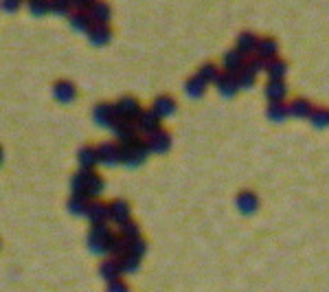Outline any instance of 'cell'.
Segmentation results:
<instances>
[{
	"label": "cell",
	"mask_w": 329,
	"mask_h": 292,
	"mask_svg": "<svg viewBox=\"0 0 329 292\" xmlns=\"http://www.w3.org/2000/svg\"><path fill=\"white\" fill-rule=\"evenodd\" d=\"M66 207H68V211L73 215H86L88 213V207H90L88 196H70Z\"/></svg>",
	"instance_id": "f1b7e54d"
},
{
	"label": "cell",
	"mask_w": 329,
	"mask_h": 292,
	"mask_svg": "<svg viewBox=\"0 0 329 292\" xmlns=\"http://www.w3.org/2000/svg\"><path fill=\"white\" fill-rule=\"evenodd\" d=\"M112 38V31H110L108 24H93V29L88 31V40L93 42L94 46H103L110 42Z\"/></svg>",
	"instance_id": "ac0fdd59"
},
{
	"label": "cell",
	"mask_w": 329,
	"mask_h": 292,
	"mask_svg": "<svg viewBox=\"0 0 329 292\" xmlns=\"http://www.w3.org/2000/svg\"><path fill=\"white\" fill-rule=\"evenodd\" d=\"M2 7H4V11H16V9L20 7V2H16V0H11V2H4Z\"/></svg>",
	"instance_id": "b9f144b4"
},
{
	"label": "cell",
	"mask_w": 329,
	"mask_h": 292,
	"mask_svg": "<svg viewBox=\"0 0 329 292\" xmlns=\"http://www.w3.org/2000/svg\"><path fill=\"white\" fill-rule=\"evenodd\" d=\"M110 130L114 132V136L123 143H132L136 136H139V127H136V121H125V119H114L110 123Z\"/></svg>",
	"instance_id": "277c9868"
},
{
	"label": "cell",
	"mask_w": 329,
	"mask_h": 292,
	"mask_svg": "<svg viewBox=\"0 0 329 292\" xmlns=\"http://www.w3.org/2000/svg\"><path fill=\"white\" fill-rule=\"evenodd\" d=\"M112 235L114 233L108 224H93V227H90V233H88V239H86V242H88V248L97 255L108 253V242Z\"/></svg>",
	"instance_id": "7a4b0ae2"
},
{
	"label": "cell",
	"mask_w": 329,
	"mask_h": 292,
	"mask_svg": "<svg viewBox=\"0 0 329 292\" xmlns=\"http://www.w3.org/2000/svg\"><path fill=\"white\" fill-rule=\"evenodd\" d=\"M29 11L40 18V15L50 11V2H47V0H33V2H29Z\"/></svg>",
	"instance_id": "ab89813d"
},
{
	"label": "cell",
	"mask_w": 329,
	"mask_h": 292,
	"mask_svg": "<svg viewBox=\"0 0 329 292\" xmlns=\"http://www.w3.org/2000/svg\"><path fill=\"white\" fill-rule=\"evenodd\" d=\"M160 121H163V119H160L154 110H143V112H141V117L136 119V127H139L141 134L151 136V134H156V132L163 130V127H160Z\"/></svg>",
	"instance_id": "5b68a950"
},
{
	"label": "cell",
	"mask_w": 329,
	"mask_h": 292,
	"mask_svg": "<svg viewBox=\"0 0 329 292\" xmlns=\"http://www.w3.org/2000/svg\"><path fill=\"white\" fill-rule=\"evenodd\" d=\"M93 119H94V123H99V125L110 127V123L116 119L114 106L112 104H97L93 108Z\"/></svg>",
	"instance_id": "7c38bea8"
},
{
	"label": "cell",
	"mask_w": 329,
	"mask_h": 292,
	"mask_svg": "<svg viewBox=\"0 0 329 292\" xmlns=\"http://www.w3.org/2000/svg\"><path fill=\"white\" fill-rule=\"evenodd\" d=\"M86 218L90 220V224H105L110 220V204H103L99 200H94V202H90Z\"/></svg>",
	"instance_id": "30bf717a"
},
{
	"label": "cell",
	"mask_w": 329,
	"mask_h": 292,
	"mask_svg": "<svg viewBox=\"0 0 329 292\" xmlns=\"http://www.w3.org/2000/svg\"><path fill=\"white\" fill-rule=\"evenodd\" d=\"M103 187H105L103 178H101L97 172H93V174H90V180H88V193H86V196H88V198H97L99 193L103 191Z\"/></svg>",
	"instance_id": "1f68e13d"
},
{
	"label": "cell",
	"mask_w": 329,
	"mask_h": 292,
	"mask_svg": "<svg viewBox=\"0 0 329 292\" xmlns=\"http://www.w3.org/2000/svg\"><path fill=\"white\" fill-rule=\"evenodd\" d=\"M287 108H290V117H298V119H305V117H310L312 112H314V108L312 104L307 99H294V101H290L287 104Z\"/></svg>",
	"instance_id": "d4e9b609"
},
{
	"label": "cell",
	"mask_w": 329,
	"mask_h": 292,
	"mask_svg": "<svg viewBox=\"0 0 329 292\" xmlns=\"http://www.w3.org/2000/svg\"><path fill=\"white\" fill-rule=\"evenodd\" d=\"M119 261H121V268H123V273H136V270H139V264H141V259L134 257L132 253H125Z\"/></svg>",
	"instance_id": "d590c367"
},
{
	"label": "cell",
	"mask_w": 329,
	"mask_h": 292,
	"mask_svg": "<svg viewBox=\"0 0 329 292\" xmlns=\"http://www.w3.org/2000/svg\"><path fill=\"white\" fill-rule=\"evenodd\" d=\"M217 90H220L222 97H233L237 90H239V84H237V77L233 73H222L220 79L215 81Z\"/></svg>",
	"instance_id": "9a60e30c"
},
{
	"label": "cell",
	"mask_w": 329,
	"mask_h": 292,
	"mask_svg": "<svg viewBox=\"0 0 329 292\" xmlns=\"http://www.w3.org/2000/svg\"><path fill=\"white\" fill-rule=\"evenodd\" d=\"M257 46H259V38H257L252 31H241L239 35H237V51H241V53L246 55V59L250 58V55L257 53Z\"/></svg>",
	"instance_id": "52a82bcc"
},
{
	"label": "cell",
	"mask_w": 329,
	"mask_h": 292,
	"mask_svg": "<svg viewBox=\"0 0 329 292\" xmlns=\"http://www.w3.org/2000/svg\"><path fill=\"white\" fill-rule=\"evenodd\" d=\"M97 154H99V163L103 165H119L121 163V145L116 143H101L97 147Z\"/></svg>",
	"instance_id": "8992f818"
},
{
	"label": "cell",
	"mask_w": 329,
	"mask_h": 292,
	"mask_svg": "<svg viewBox=\"0 0 329 292\" xmlns=\"http://www.w3.org/2000/svg\"><path fill=\"white\" fill-rule=\"evenodd\" d=\"M220 68H217L215 64H211V61H206V64H202L200 66V70H197V77L200 79H204L206 84H211V81H217L220 79Z\"/></svg>",
	"instance_id": "4dcf8cb0"
},
{
	"label": "cell",
	"mask_w": 329,
	"mask_h": 292,
	"mask_svg": "<svg viewBox=\"0 0 329 292\" xmlns=\"http://www.w3.org/2000/svg\"><path fill=\"white\" fill-rule=\"evenodd\" d=\"M266 73L270 79H275V81H283V77H285L287 73V64L283 59H270L268 61V66H266Z\"/></svg>",
	"instance_id": "83f0119b"
},
{
	"label": "cell",
	"mask_w": 329,
	"mask_h": 292,
	"mask_svg": "<svg viewBox=\"0 0 329 292\" xmlns=\"http://www.w3.org/2000/svg\"><path fill=\"white\" fill-rule=\"evenodd\" d=\"M235 77H237V84H239V88H250V86L255 84V77L257 75L252 73L250 68H246V66H244L239 73H235Z\"/></svg>",
	"instance_id": "e575fe53"
},
{
	"label": "cell",
	"mask_w": 329,
	"mask_h": 292,
	"mask_svg": "<svg viewBox=\"0 0 329 292\" xmlns=\"http://www.w3.org/2000/svg\"><path fill=\"white\" fill-rule=\"evenodd\" d=\"M235 202H237V209H239L241 213H246V215H248V213H252V211L257 209L259 200H257V196H255L252 191H241L239 196H237Z\"/></svg>",
	"instance_id": "cb8c5ba5"
},
{
	"label": "cell",
	"mask_w": 329,
	"mask_h": 292,
	"mask_svg": "<svg viewBox=\"0 0 329 292\" xmlns=\"http://www.w3.org/2000/svg\"><path fill=\"white\" fill-rule=\"evenodd\" d=\"M121 273H123V268H121V261L112 257V259H103L99 266V275L103 277V279L108 281H114V279H121Z\"/></svg>",
	"instance_id": "2e32d148"
},
{
	"label": "cell",
	"mask_w": 329,
	"mask_h": 292,
	"mask_svg": "<svg viewBox=\"0 0 329 292\" xmlns=\"http://www.w3.org/2000/svg\"><path fill=\"white\" fill-rule=\"evenodd\" d=\"M53 97L57 101H62V104H70V101L77 97V88H75V84H70V81H57V84L53 86Z\"/></svg>",
	"instance_id": "5bb4252c"
},
{
	"label": "cell",
	"mask_w": 329,
	"mask_h": 292,
	"mask_svg": "<svg viewBox=\"0 0 329 292\" xmlns=\"http://www.w3.org/2000/svg\"><path fill=\"white\" fill-rule=\"evenodd\" d=\"M105 292H130L128 284H125L123 279H114V281H108V288Z\"/></svg>",
	"instance_id": "60d3db41"
},
{
	"label": "cell",
	"mask_w": 329,
	"mask_h": 292,
	"mask_svg": "<svg viewBox=\"0 0 329 292\" xmlns=\"http://www.w3.org/2000/svg\"><path fill=\"white\" fill-rule=\"evenodd\" d=\"M68 20H70V27H73L75 31H86V33H88L94 24L93 15L86 13V11H73L68 15Z\"/></svg>",
	"instance_id": "d6986e66"
},
{
	"label": "cell",
	"mask_w": 329,
	"mask_h": 292,
	"mask_svg": "<svg viewBox=\"0 0 329 292\" xmlns=\"http://www.w3.org/2000/svg\"><path fill=\"white\" fill-rule=\"evenodd\" d=\"M268 119L279 123L283 121L285 117H290V108H287V104H283V101H279V104H268V110H266Z\"/></svg>",
	"instance_id": "f546056e"
},
{
	"label": "cell",
	"mask_w": 329,
	"mask_h": 292,
	"mask_svg": "<svg viewBox=\"0 0 329 292\" xmlns=\"http://www.w3.org/2000/svg\"><path fill=\"white\" fill-rule=\"evenodd\" d=\"M50 11L57 13V15H70L73 13V4L68 0H53L50 2Z\"/></svg>",
	"instance_id": "8d00e7d4"
},
{
	"label": "cell",
	"mask_w": 329,
	"mask_h": 292,
	"mask_svg": "<svg viewBox=\"0 0 329 292\" xmlns=\"http://www.w3.org/2000/svg\"><path fill=\"white\" fill-rule=\"evenodd\" d=\"M151 110L156 112V115L160 117V119H167V117H171L176 112V101L174 97L169 95H160L154 99V104H151Z\"/></svg>",
	"instance_id": "4fadbf2b"
},
{
	"label": "cell",
	"mask_w": 329,
	"mask_h": 292,
	"mask_svg": "<svg viewBox=\"0 0 329 292\" xmlns=\"http://www.w3.org/2000/svg\"><path fill=\"white\" fill-rule=\"evenodd\" d=\"M128 248H130V242L123 237V235H112V237H110V242H108V253L112 255V257L121 259L125 253H128Z\"/></svg>",
	"instance_id": "603a6c76"
},
{
	"label": "cell",
	"mask_w": 329,
	"mask_h": 292,
	"mask_svg": "<svg viewBox=\"0 0 329 292\" xmlns=\"http://www.w3.org/2000/svg\"><path fill=\"white\" fill-rule=\"evenodd\" d=\"M147 143H149V150L151 152L163 154V152L169 150V145H171V134L167 130H160V132H156V134L147 136Z\"/></svg>",
	"instance_id": "e0dca14e"
},
{
	"label": "cell",
	"mask_w": 329,
	"mask_h": 292,
	"mask_svg": "<svg viewBox=\"0 0 329 292\" xmlns=\"http://www.w3.org/2000/svg\"><path fill=\"white\" fill-rule=\"evenodd\" d=\"M77 161H79V165H82V169H93V167L99 163L97 147H93V145H84L82 150L77 152Z\"/></svg>",
	"instance_id": "ffe728a7"
},
{
	"label": "cell",
	"mask_w": 329,
	"mask_h": 292,
	"mask_svg": "<svg viewBox=\"0 0 329 292\" xmlns=\"http://www.w3.org/2000/svg\"><path fill=\"white\" fill-rule=\"evenodd\" d=\"M222 64H224L226 73L235 75V73H239V70L246 66V55L241 53V51H237V49H231V51H226V53H224Z\"/></svg>",
	"instance_id": "9c48e42d"
},
{
	"label": "cell",
	"mask_w": 329,
	"mask_h": 292,
	"mask_svg": "<svg viewBox=\"0 0 329 292\" xmlns=\"http://www.w3.org/2000/svg\"><path fill=\"white\" fill-rule=\"evenodd\" d=\"M130 204L125 202L123 198H116L110 202V220H112L114 224H125V222H130Z\"/></svg>",
	"instance_id": "ba28073f"
},
{
	"label": "cell",
	"mask_w": 329,
	"mask_h": 292,
	"mask_svg": "<svg viewBox=\"0 0 329 292\" xmlns=\"http://www.w3.org/2000/svg\"><path fill=\"white\" fill-rule=\"evenodd\" d=\"M128 253H132L134 257H143L145 253H147V242H145L143 237H139V239H134V242H130V248H128Z\"/></svg>",
	"instance_id": "f35d334b"
},
{
	"label": "cell",
	"mask_w": 329,
	"mask_h": 292,
	"mask_svg": "<svg viewBox=\"0 0 329 292\" xmlns=\"http://www.w3.org/2000/svg\"><path fill=\"white\" fill-rule=\"evenodd\" d=\"M277 51H279V46L272 38H259V46H257V55L263 58L266 61L270 59H277Z\"/></svg>",
	"instance_id": "7402d4cb"
},
{
	"label": "cell",
	"mask_w": 329,
	"mask_h": 292,
	"mask_svg": "<svg viewBox=\"0 0 329 292\" xmlns=\"http://www.w3.org/2000/svg\"><path fill=\"white\" fill-rule=\"evenodd\" d=\"M266 66H268V61L266 59H263V58H259V55H250V58H248L246 59V68H250L252 70V73H259V70H266Z\"/></svg>",
	"instance_id": "74e56055"
},
{
	"label": "cell",
	"mask_w": 329,
	"mask_h": 292,
	"mask_svg": "<svg viewBox=\"0 0 329 292\" xmlns=\"http://www.w3.org/2000/svg\"><path fill=\"white\" fill-rule=\"evenodd\" d=\"M285 84L283 81H275V79H270L266 84V97H268V101L270 104H279V101H283V97H285Z\"/></svg>",
	"instance_id": "44dd1931"
},
{
	"label": "cell",
	"mask_w": 329,
	"mask_h": 292,
	"mask_svg": "<svg viewBox=\"0 0 329 292\" xmlns=\"http://www.w3.org/2000/svg\"><path fill=\"white\" fill-rule=\"evenodd\" d=\"M93 169H79V172L73 174L70 178V189H73V196H86L88 193V180Z\"/></svg>",
	"instance_id": "8fae6325"
},
{
	"label": "cell",
	"mask_w": 329,
	"mask_h": 292,
	"mask_svg": "<svg viewBox=\"0 0 329 292\" xmlns=\"http://www.w3.org/2000/svg\"><path fill=\"white\" fill-rule=\"evenodd\" d=\"M310 121H312L316 127L329 125V110H325V108H314V112L310 115Z\"/></svg>",
	"instance_id": "836d02e7"
},
{
	"label": "cell",
	"mask_w": 329,
	"mask_h": 292,
	"mask_svg": "<svg viewBox=\"0 0 329 292\" xmlns=\"http://www.w3.org/2000/svg\"><path fill=\"white\" fill-rule=\"evenodd\" d=\"M119 235H123L128 242H134V239L141 237V229H139V224L130 220V222H125V224H121V227H119Z\"/></svg>",
	"instance_id": "d6a6232c"
},
{
	"label": "cell",
	"mask_w": 329,
	"mask_h": 292,
	"mask_svg": "<svg viewBox=\"0 0 329 292\" xmlns=\"http://www.w3.org/2000/svg\"><path fill=\"white\" fill-rule=\"evenodd\" d=\"M204 90H206V81L204 79H200V77H189L187 79V84H185V92L191 97V99H200L202 95H204Z\"/></svg>",
	"instance_id": "4316f807"
},
{
	"label": "cell",
	"mask_w": 329,
	"mask_h": 292,
	"mask_svg": "<svg viewBox=\"0 0 329 292\" xmlns=\"http://www.w3.org/2000/svg\"><path fill=\"white\" fill-rule=\"evenodd\" d=\"M149 143L147 138L136 136L132 143H123L121 145V163L128 167H139L145 163V158L149 156Z\"/></svg>",
	"instance_id": "6da1fadb"
},
{
	"label": "cell",
	"mask_w": 329,
	"mask_h": 292,
	"mask_svg": "<svg viewBox=\"0 0 329 292\" xmlns=\"http://www.w3.org/2000/svg\"><path fill=\"white\" fill-rule=\"evenodd\" d=\"M90 15H93L94 24H108L110 18H112V9L105 2H94L93 9H90Z\"/></svg>",
	"instance_id": "484cf974"
},
{
	"label": "cell",
	"mask_w": 329,
	"mask_h": 292,
	"mask_svg": "<svg viewBox=\"0 0 329 292\" xmlns=\"http://www.w3.org/2000/svg\"><path fill=\"white\" fill-rule=\"evenodd\" d=\"M141 112H143V108H141L139 99L136 97H121L119 101L114 104V115L116 119H125V121H136L141 117Z\"/></svg>",
	"instance_id": "3957f363"
}]
</instances>
